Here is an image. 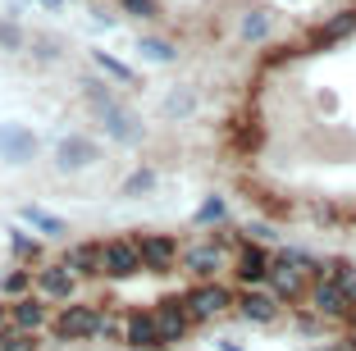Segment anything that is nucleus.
<instances>
[{"mask_svg":"<svg viewBox=\"0 0 356 351\" xmlns=\"http://www.w3.org/2000/svg\"><path fill=\"white\" fill-rule=\"evenodd\" d=\"M83 87H87V101H92V110H96V119H101V128H105V137H110V142L137 146L142 137H147V128L137 124V114L128 110L115 92H110V83H92V78H87Z\"/></svg>","mask_w":356,"mask_h":351,"instance_id":"1","label":"nucleus"},{"mask_svg":"<svg viewBox=\"0 0 356 351\" xmlns=\"http://www.w3.org/2000/svg\"><path fill=\"white\" fill-rule=\"evenodd\" d=\"M101 274H105V279H115V283L142 274V251H137V242L133 238H110V242H101Z\"/></svg>","mask_w":356,"mask_h":351,"instance_id":"2","label":"nucleus"},{"mask_svg":"<svg viewBox=\"0 0 356 351\" xmlns=\"http://www.w3.org/2000/svg\"><path fill=\"white\" fill-rule=\"evenodd\" d=\"M96 324H101V310H96V306H87V301H69V306L55 315V338H60V342L96 338Z\"/></svg>","mask_w":356,"mask_h":351,"instance_id":"3","label":"nucleus"},{"mask_svg":"<svg viewBox=\"0 0 356 351\" xmlns=\"http://www.w3.org/2000/svg\"><path fill=\"white\" fill-rule=\"evenodd\" d=\"M183 306H188L192 320H215V315H224V310L233 306V292L224 288V283H197V288L183 297Z\"/></svg>","mask_w":356,"mask_h":351,"instance_id":"4","label":"nucleus"},{"mask_svg":"<svg viewBox=\"0 0 356 351\" xmlns=\"http://www.w3.org/2000/svg\"><path fill=\"white\" fill-rule=\"evenodd\" d=\"M137 251H142V269H151V274H169L178 260V238H169V233H142V238H133Z\"/></svg>","mask_w":356,"mask_h":351,"instance_id":"5","label":"nucleus"},{"mask_svg":"<svg viewBox=\"0 0 356 351\" xmlns=\"http://www.w3.org/2000/svg\"><path fill=\"white\" fill-rule=\"evenodd\" d=\"M96 160H101V146L92 142V137L74 133V137H64L60 146H55V165L64 169V174H83V169H92Z\"/></svg>","mask_w":356,"mask_h":351,"instance_id":"6","label":"nucleus"},{"mask_svg":"<svg viewBox=\"0 0 356 351\" xmlns=\"http://www.w3.org/2000/svg\"><path fill=\"white\" fill-rule=\"evenodd\" d=\"M270 251L261 247V242H242L238 247V265H233V274H238L242 288H261V283H270Z\"/></svg>","mask_w":356,"mask_h":351,"instance_id":"7","label":"nucleus"},{"mask_svg":"<svg viewBox=\"0 0 356 351\" xmlns=\"http://www.w3.org/2000/svg\"><path fill=\"white\" fill-rule=\"evenodd\" d=\"M32 283H37V297H51V301H69L78 292V274L69 265H42L32 269Z\"/></svg>","mask_w":356,"mask_h":351,"instance_id":"8","label":"nucleus"},{"mask_svg":"<svg viewBox=\"0 0 356 351\" xmlns=\"http://www.w3.org/2000/svg\"><path fill=\"white\" fill-rule=\"evenodd\" d=\"M270 292L279 301H302V297H311V283H306V274L288 256H279L270 265Z\"/></svg>","mask_w":356,"mask_h":351,"instance_id":"9","label":"nucleus"},{"mask_svg":"<svg viewBox=\"0 0 356 351\" xmlns=\"http://www.w3.org/2000/svg\"><path fill=\"white\" fill-rule=\"evenodd\" d=\"M233 306H238L247 320H256V324H274L279 320V297L265 292V288H242L238 297H233Z\"/></svg>","mask_w":356,"mask_h":351,"instance_id":"10","label":"nucleus"},{"mask_svg":"<svg viewBox=\"0 0 356 351\" xmlns=\"http://www.w3.org/2000/svg\"><path fill=\"white\" fill-rule=\"evenodd\" d=\"M5 310H10V329H23V333H37L46 320H51L46 301H42V297H32V292H28V297H14Z\"/></svg>","mask_w":356,"mask_h":351,"instance_id":"11","label":"nucleus"},{"mask_svg":"<svg viewBox=\"0 0 356 351\" xmlns=\"http://www.w3.org/2000/svg\"><path fill=\"white\" fill-rule=\"evenodd\" d=\"M178 260H183V269L197 274L201 283H215V279H220V269H224V251L210 247V242H206V247H188Z\"/></svg>","mask_w":356,"mask_h":351,"instance_id":"12","label":"nucleus"},{"mask_svg":"<svg viewBox=\"0 0 356 351\" xmlns=\"http://www.w3.org/2000/svg\"><path fill=\"white\" fill-rule=\"evenodd\" d=\"M32 155H37V137H32L28 128H19V124H5V128H0V160L23 165V160H32Z\"/></svg>","mask_w":356,"mask_h":351,"instance_id":"13","label":"nucleus"},{"mask_svg":"<svg viewBox=\"0 0 356 351\" xmlns=\"http://www.w3.org/2000/svg\"><path fill=\"white\" fill-rule=\"evenodd\" d=\"M356 32V10H338L329 23H320V28L311 32V46H338V42H347Z\"/></svg>","mask_w":356,"mask_h":351,"instance_id":"14","label":"nucleus"},{"mask_svg":"<svg viewBox=\"0 0 356 351\" xmlns=\"http://www.w3.org/2000/svg\"><path fill=\"white\" fill-rule=\"evenodd\" d=\"M64 265L74 269L78 279H96L101 274V242H78L64 251Z\"/></svg>","mask_w":356,"mask_h":351,"instance_id":"15","label":"nucleus"},{"mask_svg":"<svg viewBox=\"0 0 356 351\" xmlns=\"http://www.w3.org/2000/svg\"><path fill=\"white\" fill-rule=\"evenodd\" d=\"M19 215H23V224H32V228H42L46 238H69V224H64V219H55L51 210H42V206H23Z\"/></svg>","mask_w":356,"mask_h":351,"instance_id":"16","label":"nucleus"},{"mask_svg":"<svg viewBox=\"0 0 356 351\" xmlns=\"http://www.w3.org/2000/svg\"><path fill=\"white\" fill-rule=\"evenodd\" d=\"M160 114H165V119H192V114H197V92H192V87H174V92L165 96V105H160Z\"/></svg>","mask_w":356,"mask_h":351,"instance_id":"17","label":"nucleus"},{"mask_svg":"<svg viewBox=\"0 0 356 351\" xmlns=\"http://www.w3.org/2000/svg\"><path fill=\"white\" fill-rule=\"evenodd\" d=\"M137 55L151 60V64H174L178 60L174 42H165V37H137Z\"/></svg>","mask_w":356,"mask_h":351,"instance_id":"18","label":"nucleus"},{"mask_svg":"<svg viewBox=\"0 0 356 351\" xmlns=\"http://www.w3.org/2000/svg\"><path fill=\"white\" fill-rule=\"evenodd\" d=\"M156 183H160V174H156V169H147V165H142V169H133V174L124 178V197H128V201H137V197H151V192H156Z\"/></svg>","mask_w":356,"mask_h":351,"instance_id":"19","label":"nucleus"},{"mask_svg":"<svg viewBox=\"0 0 356 351\" xmlns=\"http://www.w3.org/2000/svg\"><path fill=\"white\" fill-rule=\"evenodd\" d=\"M92 60H96V69H101L105 78H115V83H124V87H133V83H137V73L128 69L124 60H115V55H105V51H92Z\"/></svg>","mask_w":356,"mask_h":351,"instance_id":"20","label":"nucleus"},{"mask_svg":"<svg viewBox=\"0 0 356 351\" xmlns=\"http://www.w3.org/2000/svg\"><path fill=\"white\" fill-rule=\"evenodd\" d=\"M0 351H42V342H37V333H23V329H0Z\"/></svg>","mask_w":356,"mask_h":351,"instance_id":"21","label":"nucleus"},{"mask_svg":"<svg viewBox=\"0 0 356 351\" xmlns=\"http://www.w3.org/2000/svg\"><path fill=\"white\" fill-rule=\"evenodd\" d=\"M238 37H242V42H265V37H270V14H265V10H252L247 19H242Z\"/></svg>","mask_w":356,"mask_h":351,"instance_id":"22","label":"nucleus"},{"mask_svg":"<svg viewBox=\"0 0 356 351\" xmlns=\"http://www.w3.org/2000/svg\"><path fill=\"white\" fill-rule=\"evenodd\" d=\"M10 247H14V256H19V260H28V265H32V260H42V242H37V238H28V233H19V228L10 233Z\"/></svg>","mask_w":356,"mask_h":351,"instance_id":"23","label":"nucleus"},{"mask_svg":"<svg viewBox=\"0 0 356 351\" xmlns=\"http://www.w3.org/2000/svg\"><path fill=\"white\" fill-rule=\"evenodd\" d=\"M0 288L10 292V297H28V292H32V269H10Z\"/></svg>","mask_w":356,"mask_h":351,"instance_id":"24","label":"nucleus"},{"mask_svg":"<svg viewBox=\"0 0 356 351\" xmlns=\"http://www.w3.org/2000/svg\"><path fill=\"white\" fill-rule=\"evenodd\" d=\"M224 215H229V206H224V197H206V206L197 210V224H220Z\"/></svg>","mask_w":356,"mask_h":351,"instance_id":"25","label":"nucleus"},{"mask_svg":"<svg viewBox=\"0 0 356 351\" xmlns=\"http://www.w3.org/2000/svg\"><path fill=\"white\" fill-rule=\"evenodd\" d=\"M0 46H5V51H23V46H28L19 23H0Z\"/></svg>","mask_w":356,"mask_h":351,"instance_id":"26","label":"nucleus"},{"mask_svg":"<svg viewBox=\"0 0 356 351\" xmlns=\"http://www.w3.org/2000/svg\"><path fill=\"white\" fill-rule=\"evenodd\" d=\"M119 5H124V14H133V19H156L160 14L156 0H119Z\"/></svg>","mask_w":356,"mask_h":351,"instance_id":"27","label":"nucleus"},{"mask_svg":"<svg viewBox=\"0 0 356 351\" xmlns=\"http://www.w3.org/2000/svg\"><path fill=\"white\" fill-rule=\"evenodd\" d=\"M37 5H46L51 14H60V10H64V0H37Z\"/></svg>","mask_w":356,"mask_h":351,"instance_id":"28","label":"nucleus"}]
</instances>
